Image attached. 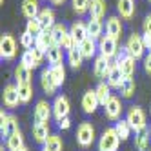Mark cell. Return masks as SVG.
I'll return each instance as SVG.
<instances>
[{
	"label": "cell",
	"instance_id": "1",
	"mask_svg": "<svg viewBox=\"0 0 151 151\" xmlns=\"http://www.w3.org/2000/svg\"><path fill=\"white\" fill-rule=\"evenodd\" d=\"M75 138H77V144L84 149H88L95 144L96 140V131L95 126L91 122H80L77 127V133H75Z\"/></svg>",
	"mask_w": 151,
	"mask_h": 151
},
{
	"label": "cell",
	"instance_id": "2",
	"mask_svg": "<svg viewBox=\"0 0 151 151\" xmlns=\"http://www.w3.org/2000/svg\"><path fill=\"white\" fill-rule=\"evenodd\" d=\"M126 53L129 57H133L135 60H140V58H144L146 57V46H144V38L140 33H131L127 37L126 40V46H124Z\"/></svg>",
	"mask_w": 151,
	"mask_h": 151
},
{
	"label": "cell",
	"instance_id": "3",
	"mask_svg": "<svg viewBox=\"0 0 151 151\" xmlns=\"http://www.w3.org/2000/svg\"><path fill=\"white\" fill-rule=\"evenodd\" d=\"M126 120L129 122V126H131V129H133L135 133H142V131H146L147 122H146V113H144L142 107L131 106V107L127 109V113H126Z\"/></svg>",
	"mask_w": 151,
	"mask_h": 151
},
{
	"label": "cell",
	"instance_id": "4",
	"mask_svg": "<svg viewBox=\"0 0 151 151\" xmlns=\"http://www.w3.org/2000/svg\"><path fill=\"white\" fill-rule=\"evenodd\" d=\"M99 151H118V146H120V137L116 135L115 127H106L100 138H99Z\"/></svg>",
	"mask_w": 151,
	"mask_h": 151
},
{
	"label": "cell",
	"instance_id": "5",
	"mask_svg": "<svg viewBox=\"0 0 151 151\" xmlns=\"http://www.w3.org/2000/svg\"><path fill=\"white\" fill-rule=\"evenodd\" d=\"M17 57V40L13 35L4 33L0 37V58L2 60H13Z\"/></svg>",
	"mask_w": 151,
	"mask_h": 151
},
{
	"label": "cell",
	"instance_id": "6",
	"mask_svg": "<svg viewBox=\"0 0 151 151\" xmlns=\"http://www.w3.org/2000/svg\"><path fill=\"white\" fill-rule=\"evenodd\" d=\"M99 55L109 58V60L118 57V40L111 38L109 35H104L99 40Z\"/></svg>",
	"mask_w": 151,
	"mask_h": 151
},
{
	"label": "cell",
	"instance_id": "7",
	"mask_svg": "<svg viewBox=\"0 0 151 151\" xmlns=\"http://www.w3.org/2000/svg\"><path fill=\"white\" fill-rule=\"evenodd\" d=\"M53 118L58 122L62 118L69 116V111H71V104H69V99L66 95H58L55 96V100H53Z\"/></svg>",
	"mask_w": 151,
	"mask_h": 151
},
{
	"label": "cell",
	"instance_id": "8",
	"mask_svg": "<svg viewBox=\"0 0 151 151\" xmlns=\"http://www.w3.org/2000/svg\"><path fill=\"white\" fill-rule=\"evenodd\" d=\"M116 62H118V68H120V71H122V75L126 78H133L135 77V73H137V60L133 57H129L126 53V49L122 53H118Z\"/></svg>",
	"mask_w": 151,
	"mask_h": 151
},
{
	"label": "cell",
	"instance_id": "9",
	"mask_svg": "<svg viewBox=\"0 0 151 151\" xmlns=\"http://www.w3.org/2000/svg\"><path fill=\"white\" fill-rule=\"evenodd\" d=\"M51 116H53V106L47 100H38L35 104V109H33V120H35V124L49 122Z\"/></svg>",
	"mask_w": 151,
	"mask_h": 151
},
{
	"label": "cell",
	"instance_id": "10",
	"mask_svg": "<svg viewBox=\"0 0 151 151\" xmlns=\"http://www.w3.org/2000/svg\"><path fill=\"white\" fill-rule=\"evenodd\" d=\"M2 102L7 109H15L18 107L20 102V95H18V86L17 84H7L4 88V93H2Z\"/></svg>",
	"mask_w": 151,
	"mask_h": 151
},
{
	"label": "cell",
	"instance_id": "11",
	"mask_svg": "<svg viewBox=\"0 0 151 151\" xmlns=\"http://www.w3.org/2000/svg\"><path fill=\"white\" fill-rule=\"evenodd\" d=\"M122 100L118 99V96H111L109 99V102H107L106 106H104V113H106V118L107 120H113V122H116V120H120V115H122Z\"/></svg>",
	"mask_w": 151,
	"mask_h": 151
},
{
	"label": "cell",
	"instance_id": "12",
	"mask_svg": "<svg viewBox=\"0 0 151 151\" xmlns=\"http://www.w3.org/2000/svg\"><path fill=\"white\" fill-rule=\"evenodd\" d=\"M82 109H84V113H88V115H93L95 111H96V107L100 106V102H99V96H96V91L95 89H88L84 95H82Z\"/></svg>",
	"mask_w": 151,
	"mask_h": 151
},
{
	"label": "cell",
	"instance_id": "13",
	"mask_svg": "<svg viewBox=\"0 0 151 151\" xmlns=\"http://www.w3.org/2000/svg\"><path fill=\"white\" fill-rule=\"evenodd\" d=\"M124 80H126V77L122 75L120 68H118V62L115 60V62L111 64V69H109V75H107L106 82L109 84V88H111V89H120V88H122V84H124Z\"/></svg>",
	"mask_w": 151,
	"mask_h": 151
},
{
	"label": "cell",
	"instance_id": "14",
	"mask_svg": "<svg viewBox=\"0 0 151 151\" xmlns=\"http://www.w3.org/2000/svg\"><path fill=\"white\" fill-rule=\"evenodd\" d=\"M111 60L106 58L102 55L95 57V64H93V73L96 78H107V75H109V69H111Z\"/></svg>",
	"mask_w": 151,
	"mask_h": 151
},
{
	"label": "cell",
	"instance_id": "15",
	"mask_svg": "<svg viewBox=\"0 0 151 151\" xmlns=\"http://www.w3.org/2000/svg\"><path fill=\"white\" fill-rule=\"evenodd\" d=\"M106 35H109L115 40H120V37H122V22H120V17H116V15L107 17V20H106Z\"/></svg>",
	"mask_w": 151,
	"mask_h": 151
},
{
	"label": "cell",
	"instance_id": "16",
	"mask_svg": "<svg viewBox=\"0 0 151 151\" xmlns=\"http://www.w3.org/2000/svg\"><path fill=\"white\" fill-rule=\"evenodd\" d=\"M53 46H57V40H55V37H53L51 29H44L35 38V47H38L40 51H44V53H47V49L53 47Z\"/></svg>",
	"mask_w": 151,
	"mask_h": 151
},
{
	"label": "cell",
	"instance_id": "17",
	"mask_svg": "<svg viewBox=\"0 0 151 151\" xmlns=\"http://www.w3.org/2000/svg\"><path fill=\"white\" fill-rule=\"evenodd\" d=\"M40 88H42V91H44L47 96H53L57 93V89H58V86L53 82V78H51L49 68H44L40 71Z\"/></svg>",
	"mask_w": 151,
	"mask_h": 151
},
{
	"label": "cell",
	"instance_id": "18",
	"mask_svg": "<svg viewBox=\"0 0 151 151\" xmlns=\"http://www.w3.org/2000/svg\"><path fill=\"white\" fill-rule=\"evenodd\" d=\"M78 49H80V53H82L84 60H91V58L96 55V51H99V40H95V38L88 37L86 40L80 42Z\"/></svg>",
	"mask_w": 151,
	"mask_h": 151
},
{
	"label": "cell",
	"instance_id": "19",
	"mask_svg": "<svg viewBox=\"0 0 151 151\" xmlns=\"http://www.w3.org/2000/svg\"><path fill=\"white\" fill-rule=\"evenodd\" d=\"M118 17L124 20H131L135 15V0H116Z\"/></svg>",
	"mask_w": 151,
	"mask_h": 151
},
{
	"label": "cell",
	"instance_id": "20",
	"mask_svg": "<svg viewBox=\"0 0 151 151\" xmlns=\"http://www.w3.org/2000/svg\"><path fill=\"white\" fill-rule=\"evenodd\" d=\"M49 122H40V124H33V140L37 144L44 146L46 140L49 138Z\"/></svg>",
	"mask_w": 151,
	"mask_h": 151
},
{
	"label": "cell",
	"instance_id": "21",
	"mask_svg": "<svg viewBox=\"0 0 151 151\" xmlns=\"http://www.w3.org/2000/svg\"><path fill=\"white\" fill-rule=\"evenodd\" d=\"M107 11V4L106 0H91L89 2V18H96V20H102L106 17Z\"/></svg>",
	"mask_w": 151,
	"mask_h": 151
},
{
	"label": "cell",
	"instance_id": "22",
	"mask_svg": "<svg viewBox=\"0 0 151 151\" xmlns=\"http://www.w3.org/2000/svg\"><path fill=\"white\" fill-rule=\"evenodd\" d=\"M20 9H22V15L27 20H31V18H37L38 17V13H40V4H38V0H22Z\"/></svg>",
	"mask_w": 151,
	"mask_h": 151
},
{
	"label": "cell",
	"instance_id": "23",
	"mask_svg": "<svg viewBox=\"0 0 151 151\" xmlns=\"http://www.w3.org/2000/svg\"><path fill=\"white\" fill-rule=\"evenodd\" d=\"M37 18L40 20V24H42V27H44V29H53V27H55V24H57L55 22V11H53L51 7H42Z\"/></svg>",
	"mask_w": 151,
	"mask_h": 151
},
{
	"label": "cell",
	"instance_id": "24",
	"mask_svg": "<svg viewBox=\"0 0 151 151\" xmlns=\"http://www.w3.org/2000/svg\"><path fill=\"white\" fill-rule=\"evenodd\" d=\"M69 33H71V35H73V38L80 44L82 40H86V38L89 37V35H88V24H84L82 20H77V22H73V24H71Z\"/></svg>",
	"mask_w": 151,
	"mask_h": 151
},
{
	"label": "cell",
	"instance_id": "25",
	"mask_svg": "<svg viewBox=\"0 0 151 151\" xmlns=\"http://www.w3.org/2000/svg\"><path fill=\"white\" fill-rule=\"evenodd\" d=\"M26 144H24V135H22V131H15V133H11L7 138H6V147L9 149V151H17V149H20V147H24Z\"/></svg>",
	"mask_w": 151,
	"mask_h": 151
},
{
	"label": "cell",
	"instance_id": "26",
	"mask_svg": "<svg viewBox=\"0 0 151 151\" xmlns=\"http://www.w3.org/2000/svg\"><path fill=\"white\" fill-rule=\"evenodd\" d=\"M88 35L95 40H100L104 37V24L102 20H96V18H89L88 22Z\"/></svg>",
	"mask_w": 151,
	"mask_h": 151
},
{
	"label": "cell",
	"instance_id": "27",
	"mask_svg": "<svg viewBox=\"0 0 151 151\" xmlns=\"http://www.w3.org/2000/svg\"><path fill=\"white\" fill-rule=\"evenodd\" d=\"M31 71L29 68H26L24 64H18L17 69H15V80H17V86H22V84H31Z\"/></svg>",
	"mask_w": 151,
	"mask_h": 151
},
{
	"label": "cell",
	"instance_id": "28",
	"mask_svg": "<svg viewBox=\"0 0 151 151\" xmlns=\"http://www.w3.org/2000/svg\"><path fill=\"white\" fill-rule=\"evenodd\" d=\"M95 91H96V96H99V102H100V106L104 107L107 102H109V99H111V88H109V84L107 82H99V86L95 88Z\"/></svg>",
	"mask_w": 151,
	"mask_h": 151
},
{
	"label": "cell",
	"instance_id": "29",
	"mask_svg": "<svg viewBox=\"0 0 151 151\" xmlns=\"http://www.w3.org/2000/svg\"><path fill=\"white\" fill-rule=\"evenodd\" d=\"M46 57H47V62L51 64V66L62 64V60H64V49L57 44V46H53V47H49V49H47Z\"/></svg>",
	"mask_w": 151,
	"mask_h": 151
},
{
	"label": "cell",
	"instance_id": "30",
	"mask_svg": "<svg viewBox=\"0 0 151 151\" xmlns=\"http://www.w3.org/2000/svg\"><path fill=\"white\" fill-rule=\"evenodd\" d=\"M49 73H51V78L55 82L58 88L64 84L66 80V68H64V64H57V66H49Z\"/></svg>",
	"mask_w": 151,
	"mask_h": 151
},
{
	"label": "cell",
	"instance_id": "31",
	"mask_svg": "<svg viewBox=\"0 0 151 151\" xmlns=\"http://www.w3.org/2000/svg\"><path fill=\"white\" fill-rule=\"evenodd\" d=\"M115 129H116V135L120 137L122 142L127 140L129 137H131V133H133V129H131V126H129V122L126 120V118H124V120H122V118H120V120H116L115 122Z\"/></svg>",
	"mask_w": 151,
	"mask_h": 151
},
{
	"label": "cell",
	"instance_id": "32",
	"mask_svg": "<svg viewBox=\"0 0 151 151\" xmlns=\"http://www.w3.org/2000/svg\"><path fill=\"white\" fill-rule=\"evenodd\" d=\"M137 137H135V147L138 149V151H147L149 149V137H151V133H149V129H146V131H142V133H135Z\"/></svg>",
	"mask_w": 151,
	"mask_h": 151
},
{
	"label": "cell",
	"instance_id": "33",
	"mask_svg": "<svg viewBox=\"0 0 151 151\" xmlns=\"http://www.w3.org/2000/svg\"><path fill=\"white\" fill-rule=\"evenodd\" d=\"M66 58H68V64H69L73 69H78V68L82 66V62H84V57H82V53H80V49H78V47H77V49L68 51Z\"/></svg>",
	"mask_w": 151,
	"mask_h": 151
},
{
	"label": "cell",
	"instance_id": "34",
	"mask_svg": "<svg viewBox=\"0 0 151 151\" xmlns=\"http://www.w3.org/2000/svg\"><path fill=\"white\" fill-rule=\"evenodd\" d=\"M18 95H20V102L22 104H29L31 99H33V86L31 84H22V86H18Z\"/></svg>",
	"mask_w": 151,
	"mask_h": 151
},
{
	"label": "cell",
	"instance_id": "35",
	"mask_svg": "<svg viewBox=\"0 0 151 151\" xmlns=\"http://www.w3.org/2000/svg\"><path fill=\"white\" fill-rule=\"evenodd\" d=\"M135 89H137V84L133 78H126L124 84H122V88L118 89L120 91V96L122 99H131V96L135 95Z\"/></svg>",
	"mask_w": 151,
	"mask_h": 151
},
{
	"label": "cell",
	"instance_id": "36",
	"mask_svg": "<svg viewBox=\"0 0 151 151\" xmlns=\"http://www.w3.org/2000/svg\"><path fill=\"white\" fill-rule=\"evenodd\" d=\"M44 146L51 151H64V142H62L60 135H49V138L46 140Z\"/></svg>",
	"mask_w": 151,
	"mask_h": 151
},
{
	"label": "cell",
	"instance_id": "37",
	"mask_svg": "<svg viewBox=\"0 0 151 151\" xmlns=\"http://www.w3.org/2000/svg\"><path fill=\"white\" fill-rule=\"evenodd\" d=\"M26 31H27V33H31V35L37 38L42 31H44V27H42V24H40L38 18H31V20H27V22H26Z\"/></svg>",
	"mask_w": 151,
	"mask_h": 151
},
{
	"label": "cell",
	"instance_id": "38",
	"mask_svg": "<svg viewBox=\"0 0 151 151\" xmlns=\"http://www.w3.org/2000/svg\"><path fill=\"white\" fill-rule=\"evenodd\" d=\"M89 2L91 0H71V6H73V11L77 13L78 17L86 15L89 11Z\"/></svg>",
	"mask_w": 151,
	"mask_h": 151
},
{
	"label": "cell",
	"instance_id": "39",
	"mask_svg": "<svg viewBox=\"0 0 151 151\" xmlns=\"http://www.w3.org/2000/svg\"><path fill=\"white\" fill-rule=\"evenodd\" d=\"M51 31H53V37H55L57 44H60V42H62V38H64V37H66V35L69 33V27H68L66 24H55V27H53Z\"/></svg>",
	"mask_w": 151,
	"mask_h": 151
},
{
	"label": "cell",
	"instance_id": "40",
	"mask_svg": "<svg viewBox=\"0 0 151 151\" xmlns=\"http://www.w3.org/2000/svg\"><path fill=\"white\" fill-rule=\"evenodd\" d=\"M20 64H24V66H26V68H29L31 71L38 68L37 64H35V58H33V55H31V49H24L22 57H20Z\"/></svg>",
	"mask_w": 151,
	"mask_h": 151
},
{
	"label": "cell",
	"instance_id": "41",
	"mask_svg": "<svg viewBox=\"0 0 151 151\" xmlns=\"http://www.w3.org/2000/svg\"><path fill=\"white\" fill-rule=\"evenodd\" d=\"M20 46H22L24 49H31V47H35V37L31 35V33H27V31H24L22 35H20Z\"/></svg>",
	"mask_w": 151,
	"mask_h": 151
},
{
	"label": "cell",
	"instance_id": "42",
	"mask_svg": "<svg viewBox=\"0 0 151 151\" xmlns=\"http://www.w3.org/2000/svg\"><path fill=\"white\" fill-rule=\"evenodd\" d=\"M7 126H9V115L2 109L0 111V137L7 138Z\"/></svg>",
	"mask_w": 151,
	"mask_h": 151
},
{
	"label": "cell",
	"instance_id": "43",
	"mask_svg": "<svg viewBox=\"0 0 151 151\" xmlns=\"http://www.w3.org/2000/svg\"><path fill=\"white\" fill-rule=\"evenodd\" d=\"M18 120H17V116H13V115H9V126H7V137L11 135V133H15V131H18Z\"/></svg>",
	"mask_w": 151,
	"mask_h": 151
},
{
	"label": "cell",
	"instance_id": "44",
	"mask_svg": "<svg viewBox=\"0 0 151 151\" xmlns=\"http://www.w3.org/2000/svg\"><path fill=\"white\" fill-rule=\"evenodd\" d=\"M142 33L144 35H151V13L146 15L144 22H142Z\"/></svg>",
	"mask_w": 151,
	"mask_h": 151
},
{
	"label": "cell",
	"instance_id": "45",
	"mask_svg": "<svg viewBox=\"0 0 151 151\" xmlns=\"http://www.w3.org/2000/svg\"><path fill=\"white\" fill-rule=\"evenodd\" d=\"M58 127L62 129V131L69 129V127H71V120H69V116H66V118H62V120H58Z\"/></svg>",
	"mask_w": 151,
	"mask_h": 151
},
{
	"label": "cell",
	"instance_id": "46",
	"mask_svg": "<svg viewBox=\"0 0 151 151\" xmlns=\"http://www.w3.org/2000/svg\"><path fill=\"white\" fill-rule=\"evenodd\" d=\"M144 69H146L147 75H151V51L144 57Z\"/></svg>",
	"mask_w": 151,
	"mask_h": 151
},
{
	"label": "cell",
	"instance_id": "47",
	"mask_svg": "<svg viewBox=\"0 0 151 151\" xmlns=\"http://www.w3.org/2000/svg\"><path fill=\"white\" fill-rule=\"evenodd\" d=\"M142 38H144V46L147 51H151V35H144L142 33Z\"/></svg>",
	"mask_w": 151,
	"mask_h": 151
},
{
	"label": "cell",
	"instance_id": "48",
	"mask_svg": "<svg viewBox=\"0 0 151 151\" xmlns=\"http://www.w3.org/2000/svg\"><path fill=\"white\" fill-rule=\"evenodd\" d=\"M49 2H51L53 6H62L64 2H66V0H49Z\"/></svg>",
	"mask_w": 151,
	"mask_h": 151
},
{
	"label": "cell",
	"instance_id": "49",
	"mask_svg": "<svg viewBox=\"0 0 151 151\" xmlns=\"http://www.w3.org/2000/svg\"><path fill=\"white\" fill-rule=\"evenodd\" d=\"M17 151H29V147H27V146H24V147H20V149H17Z\"/></svg>",
	"mask_w": 151,
	"mask_h": 151
},
{
	"label": "cell",
	"instance_id": "50",
	"mask_svg": "<svg viewBox=\"0 0 151 151\" xmlns=\"http://www.w3.org/2000/svg\"><path fill=\"white\" fill-rule=\"evenodd\" d=\"M40 151H51V149H47L46 146H42V149H40Z\"/></svg>",
	"mask_w": 151,
	"mask_h": 151
},
{
	"label": "cell",
	"instance_id": "51",
	"mask_svg": "<svg viewBox=\"0 0 151 151\" xmlns=\"http://www.w3.org/2000/svg\"><path fill=\"white\" fill-rule=\"evenodd\" d=\"M0 151H9V149H7V147H4V146H2V147H0Z\"/></svg>",
	"mask_w": 151,
	"mask_h": 151
},
{
	"label": "cell",
	"instance_id": "52",
	"mask_svg": "<svg viewBox=\"0 0 151 151\" xmlns=\"http://www.w3.org/2000/svg\"><path fill=\"white\" fill-rule=\"evenodd\" d=\"M149 115H151V104H149Z\"/></svg>",
	"mask_w": 151,
	"mask_h": 151
},
{
	"label": "cell",
	"instance_id": "53",
	"mask_svg": "<svg viewBox=\"0 0 151 151\" xmlns=\"http://www.w3.org/2000/svg\"><path fill=\"white\" fill-rule=\"evenodd\" d=\"M0 4H4V0H0Z\"/></svg>",
	"mask_w": 151,
	"mask_h": 151
},
{
	"label": "cell",
	"instance_id": "54",
	"mask_svg": "<svg viewBox=\"0 0 151 151\" xmlns=\"http://www.w3.org/2000/svg\"><path fill=\"white\" fill-rule=\"evenodd\" d=\"M149 133H151V126H149Z\"/></svg>",
	"mask_w": 151,
	"mask_h": 151
},
{
	"label": "cell",
	"instance_id": "55",
	"mask_svg": "<svg viewBox=\"0 0 151 151\" xmlns=\"http://www.w3.org/2000/svg\"><path fill=\"white\" fill-rule=\"evenodd\" d=\"M149 2H151V0H149Z\"/></svg>",
	"mask_w": 151,
	"mask_h": 151
}]
</instances>
